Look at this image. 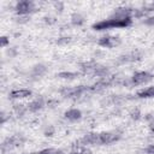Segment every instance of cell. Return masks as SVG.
I'll return each instance as SVG.
<instances>
[{"instance_id":"cell-1","label":"cell","mask_w":154,"mask_h":154,"mask_svg":"<svg viewBox=\"0 0 154 154\" xmlns=\"http://www.w3.org/2000/svg\"><path fill=\"white\" fill-rule=\"evenodd\" d=\"M131 24V18L126 19H117V18H109L106 20H100L95 24H93V29L95 30H105L111 28H125Z\"/></svg>"},{"instance_id":"cell-8","label":"cell","mask_w":154,"mask_h":154,"mask_svg":"<svg viewBox=\"0 0 154 154\" xmlns=\"http://www.w3.org/2000/svg\"><path fill=\"white\" fill-rule=\"evenodd\" d=\"M81 142L83 144H100L99 134H88L81 140Z\"/></svg>"},{"instance_id":"cell-13","label":"cell","mask_w":154,"mask_h":154,"mask_svg":"<svg viewBox=\"0 0 154 154\" xmlns=\"http://www.w3.org/2000/svg\"><path fill=\"white\" fill-rule=\"evenodd\" d=\"M141 58V54L137 53V52H132L131 54H128L125 57H123V61H135V60H138Z\"/></svg>"},{"instance_id":"cell-4","label":"cell","mask_w":154,"mask_h":154,"mask_svg":"<svg viewBox=\"0 0 154 154\" xmlns=\"http://www.w3.org/2000/svg\"><path fill=\"white\" fill-rule=\"evenodd\" d=\"M119 140V135L116 132H101L99 134V142L100 144H109Z\"/></svg>"},{"instance_id":"cell-22","label":"cell","mask_w":154,"mask_h":154,"mask_svg":"<svg viewBox=\"0 0 154 154\" xmlns=\"http://www.w3.org/2000/svg\"><path fill=\"white\" fill-rule=\"evenodd\" d=\"M147 153L148 154H154V144H152V146H149L147 148Z\"/></svg>"},{"instance_id":"cell-19","label":"cell","mask_w":154,"mask_h":154,"mask_svg":"<svg viewBox=\"0 0 154 154\" xmlns=\"http://www.w3.org/2000/svg\"><path fill=\"white\" fill-rule=\"evenodd\" d=\"M7 45H8L7 37H6V36H2V37H1V47H5V46H7Z\"/></svg>"},{"instance_id":"cell-10","label":"cell","mask_w":154,"mask_h":154,"mask_svg":"<svg viewBox=\"0 0 154 154\" xmlns=\"http://www.w3.org/2000/svg\"><path fill=\"white\" fill-rule=\"evenodd\" d=\"M82 117V113L79 109H76V108H71L69 111L65 112V118H67L69 120H77Z\"/></svg>"},{"instance_id":"cell-3","label":"cell","mask_w":154,"mask_h":154,"mask_svg":"<svg viewBox=\"0 0 154 154\" xmlns=\"http://www.w3.org/2000/svg\"><path fill=\"white\" fill-rule=\"evenodd\" d=\"M153 78V75L146 71H141V72H136L132 76V83L134 84H144L147 82H149Z\"/></svg>"},{"instance_id":"cell-14","label":"cell","mask_w":154,"mask_h":154,"mask_svg":"<svg viewBox=\"0 0 154 154\" xmlns=\"http://www.w3.org/2000/svg\"><path fill=\"white\" fill-rule=\"evenodd\" d=\"M71 22H72V24H75V25H81V24H83L84 19H83V17H82L79 13H75V14H72V17H71Z\"/></svg>"},{"instance_id":"cell-5","label":"cell","mask_w":154,"mask_h":154,"mask_svg":"<svg viewBox=\"0 0 154 154\" xmlns=\"http://www.w3.org/2000/svg\"><path fill=\"white\" fill-rule=\"evenodd\" d=\"M119 38L114 37V36H103L99 40V45L102 47H107V48H112L116 47L117 45H119Z\"/></svg>"},{"instance_id":"cell-21","label":"cell","mask_w":154,"mask_h":154,"mask_svg":"<svg viewBox=\"0 0 154 154\" xmlns=\"http://www.w3.org/2000/svg\"><path fill=\"white\" fill-rule=\"evenodd\" d=\"M144 10H146V11H154V2L149 4L148 6H146V7H144ZM144 10H143V11H144Z\"/></svg>"},{"instance_id":"cell-2","label":"cell","mask_w":154,"mask_h":154,"mask_svg":"<svg viewBox=\"0 0 154 154\" xmlns=\"http://www.w3.org/2000/svg\"><path fill=\"white\" fill-rule=\"evenodd\" d=\"M16 11L20 16H26V14H29V13H31V12L35 11V5H34L32 1L23 0V1H19L16 5Z\"/></svg>"},{"instance_id":"cell-7","label":"cell","mask_w":154,"mask_h":154,"mask_svg":"<svg viewBox=\"0 0 154 154\" xmlns=\"http://www.w3.org/2000/svg\"><path fill=\"white\" fill-rule=\"evenodd\" d=\"M24 142V138L23 137H19V136H12L10 138H7L5 142H4V147L6 148H12V147H18L20 146L22 143Z\"/></svg>"},{"instance_id":"cell-6","label":"cell","mask_w":154,"mask_h":154,"mask_svg":"<svg viewBox=\"0 0 154 154\" xmlns=\"http://www.w3.org/2000/svg\"><path fill=\"white\" fill-rule=\"evenodd\" d=\"M87 88H84L83 85H79V87H76V88H69V89H64L61 93L67 96V97H73V96H79Z\"/></svg>"},{"instance_id":"cell-15","label":"cell","mask_w":154,"mask_h":154,"mask_svg":"<svg viewBox=\"0 0 154 154\" xmlns=\"http://www.w3.org/2000/svg\"><path fill=\"white\" fill-rule=\"evenodd\" d=\"M37 154H63V152L60 149H55V148H46L40 150Z\"/></svg>"},{"instance_id":"cell-9","label":"cell","mask_w":154,"mask_h":154,"mask_svg":"<svg viewBox=\"0 0 154 154\" xmlns=\"http://www.w3.org/2000/svg\"><path fill=\"white\" fill-rule=\"evenodd\" d=\"M30 95H31V91L29 89H17V90L11 91V94H10V96L12 99H24Z\"/></svg>"},{"instance_id":"cell-17","label":"cell","mask_w":154,"mask_h":154,"mask_svg":"<svg viewBox=\"0 0 154 154\" xmlns=\"http://www.w3.org/2000/svg\"><path fill=\"white\" fill-rule=\"evenodd\" d=\"M58 76L60 78H73L77 76V73H75V72H60Z\"/></svg>"},{"instance_id":"cell-20","label":"cell","mask_w":154,"mask_h":154,"mask_svg":"<svg viewBox=\"0 0 154 154\" xmlns=\"http://www.w3.org/2000/svg\"><path fill=\"white\" fill-rule=\"evenodd\" d=\"M144 23H146V24H149V25H153V24H154V17L147 18V19L144 20Z\"/></svg>"},{"instance_id":"cell-16","label":"cell","mask_w":154,"mask_h":154,"mask_svg":"<svg viewBox=\"0 0 154 154\" xmlns=\"http://www.w3.org/2000/svg\"><path fill=\"white\" fill-rule=\"evenodd\" d=\"M46 72V67L43 65H36L34 67V75L35 76H42Z\"/></svg>"},{"instance_id":"cell-11","label":"cell","mask_w":154,"mask_h":154,"mask_svg":"<svg viewBox=\"0 0 154 154\" xmlns=\"http://www.w3.org/2000/svg\"><path fill=\"white\" fill-rule=\"evenodd\" d=\"M42 107H43V100L42 99H36L29 103V109L31 112H36V111L41 109Z\"/></svg>"},{"instance_id":"cell-18","label":"cell","mask_w":154,"mask_h":154,"mask_svg":"<svg viewBox=\"0 0 154 154\" xmlns=\"http://www.w3.org/2000/svg\"><path fill=\"white\" fill-rule=\"evenodd\" d=\"M70 41H71L70 37H61V38L58 40V43H59V45H64V43H69Z\"/></svg>"},{"instance_id":"cell-12","label":"cell","mask_w":154,"mask_h":154,"mask_svg":"<svg viewBox=\"0 0 154 154\" xmlns=\"http://www.w3.org/2000/svg\"><path fill=\"white\" fill-rule=\"evenodd\" d=\"M137 95L140 97H154V85L153 87H149L144 90H141L137 93Z\"/></svg>"}]
</instances>
